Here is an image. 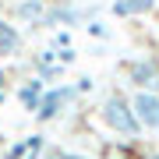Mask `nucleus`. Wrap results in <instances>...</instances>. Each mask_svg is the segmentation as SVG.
Wrapping results in <instances>:
<instances>
[{
	"mask_svg": "<svg viewBox=\"0 0 159 159\" xmlns=\"http://www.w3.org/2000/svg\"><path fill=\"white\" fill-rule=\"evenodd\" d=\"M53 53H57V64H60V67H67V64H74V57H78V53H74L71 46H64V50H53Z\"/></svg>",
	"mask_w": 159,
	"mask_h": 159,
	"instance_id": "nucleus-13",
	"label": "nucleus"
},
{
	"mask_svg": "<svg viewBox=\"0 0 159 159\" xmlns=\"http://www.w3.org/2000/svg\"><path fill=\"white\" fill-rule=\"evenodd\" d=\"M131 113H134L142 131L159 134V92H134L131 96Z\"/></svg>",
	"mask_w": 159,
	"mask_h": 159,
	"instance_id": "nucleus-4",
	"label": "nucleus"
},
{
	"mask_svg": "<svg viewBox=\"0 0 159 159\" xmlns=\"http://www.w3.org/2000/svg\"><path fill=\"white\" fill-rule=\"evenodd\" d=\"M89 32H92V35H99V39H106V35H110V29H106L102 21H92V25H89Z\"/></svg>",
	"mask_w": 159,
	"mask_h": 159,
	"instance_id": "nucleus-15",
	"label": "nucleus"
},
{
	"mask_svg": "<svg viewBox=\"0 0 159 159\" xmlns=\"http://www.w3.org/2000/svg\"><path fill=\"white\" fill-rule=\"evenodd\" d=\"M85 21V11H81L74 0H60V4H50V11H46V25L50 29H57V25H67V29H74V25Z\"/></svg>",
	"mask_w": 159,
	"mask_h": 159,
	"instance_id": "nucleus-5",
	"label": "nucleus"
},
{
	"mask_svg": "<svg viewBox=\"0 0 159 159\" xmlns=\"http://www.w3.org/2000/svg\"><path fill=\"white\" fill-rule=\"evenodd\" d=\"M32 78H39V81H53V78H64V67L57 64V53L53 50H39L32 57Z\"/></svg>",
	"mask_w": 159,
	"mask_h": 159,
	"instance_id": "nucleus-7",
	"label": "nucleus"
},
{
	"mask_svg": "<svg viewBox=\"0 0 159 159\" xmlns=\"http://www.w3.org/2000/svg\"><path fill=\"white\" fill-rule=\"evenodd\" d=\"M4 99H7V92H0V106H4Z\"/></svg>",
	"mask_w": 159,
	"mask_h": 159,
	"instance_id": "nucleus-18",
	"label": "nucleus"
},
{
	"mask_svg": "<svg viewBox=\"0 0 159 159\" xmlns=\"http://www.w3.org/2000/svg\"><path fill=\"white\" fill-rule=\"evenodd\" d=\"M78 102V92H74V85H53L43 92L39 106H35V120L39 124H50V120H60L67 110Z\"/></svg>",
	"mask_w": 159,
	"mask_h": 159,
	"instance_id": "nucleus-2",
	"label": "nucleus"
},
{
	"mask_svg": "<svg viewBox=\"0 0 159 159\" xmlns=\"http://www.w3.org/2000/svg\"><path fill=\"white\" fill-rule=\"evenodd\" d=\"M25 152H29V142H11V145H4V159H25Z\"/></svg>",
	"mask_w": 159,
	"mask_h": 159,
	"instance_id": "nucleus-12",
	"label": "nucleus"
},
{
	"mask_svg": "<svg viewBox=\"0 0 159 159\" xmlns=\"http://www.w3.org/2000/svg\"><path fill=\"white\" fill-rule=\"evenodd\" d=\"M39 159H92L89 152H71V148H57V145H46Z\"/></svg>",
	"mask_w": 159,
	"mask_h": 159,
	"instance_id": "nucleus-11",
	"label": "nucleus"
},
{
	"mask_svg": "<svg viewBox=\"0 0 159 159\" xmlns=\"http://www.w3.org/2000/svg\"><path fill=\"white\" fill-rule=\"evenodd\" d=\"M46 11H50L46 0H18V4H14V18L21 25H29V29L46 25Z\"/></svg>",
	"mask_w": 159,
	"mask_h": 159,
	"instance_id": "nucleus-6",
	"label": "nucleus"
},
{
	"mask_svg": "<svg viewBox=\"0 0 159 159\" xmlns=\"http://www.w3.org/2000/svg\"><path fill=\"white\" fill-rule=\"evenodd\" d=\"M0 145H7V142H4V134H0Z\"/></svg>",
	"mask_w": 159,
	"mask_h": 159,
	"instance_id": "nucleus-19",
	"label": "nucleus"
},
{
	"mask_svg": "<svg viewBox=\"0 0 159 159\" xmlns=\"http://www.w3.org/2000/svg\"><path fill=\"white\" fill-rule=\"evenodd\" d=\"M142 159H159V152H152V148H148V152H142Z\"/></svg>",
	"mask_w": 159,
	"mask_h": 159,
	"instance_id": "nucleus-17",
	"label": "nucleus"
},
{
	"mask_svg": "<svg viewBox=\"0 0 159 159\" xmlns=\"http://www.w3.org/2000/svg\"><path fill=\"white\" fill-rule=\"evenodd\" d=\"M110 11L117 18H138V14H152L156 0H110Z\"/></svg>",
	"mask_w": 159,
	"mask_h": 159,
	"instance_id": "nucleus-9",
	"label": "nucleus"
},
{
	"mask_svg": "<svg viewBox=\"0 0 159 159\" xmlns=\"http://www.w3.org/2000/svg\"><path fill=\"white\" fill-rule=\"evenodd\" d=\"M0 4H4V0H0Z\"/></svg>",
	"mask_w": 159,
	"mask_h": 159,
	"instance_id": "nucleus-20",
	"label": "nucleus"
},
{
	"mask_svg": "<svg viewBox=\"0 0 159 159\" xmlns=\"http://www.w3.org/2000/svg\"><path fill=\"white\" fill-rule=\"evenodd\" d=\"M124 71L138 92H159V60L156 57H134V60H127Z\"/></svg>",
	"mask_w": 159,
	"mask_h": 159,
	"instance_id": "nucleus-3",
	"label": "nucleus"
},
{
	"mask_svg": "<svg viewBox=\"0 0 159 159\" xmlns=\"http://www.w3.org/2000/svg\"><path fill=\"white\" fill-rule=\"evenodd\" d=\"M0 92H7V71L0 67Z\"/></svg>",
	"mask_w": 159,
	"mask_h": 159,
	"instance_id": "nucleus-16",
	"label": "nucleus"
},
{
	"mask_svg": "<svg viewBox=\"0 0 159 159\" xmlns=\"http://www.w3.org/2000/svg\"><path fill=\"white\" fill-rule=\"evenodd\" d=\"M43 92H46V81H39V78H29V81H25L21 89H18V102H21V110L35 113V106H39Z\"/></svg>",
	"mask_w": 159,
	"mask_h": 159,
	"instance_id": "nucleus-10",
	"label": "nucleus"
},
{
	"mask_svg": "<svg viewBox=\"0 0 159 159\" xmlns=\"http://www.w3.org/2000/svg\"><path fill=\"white\" fill-rule=\"evenodd\" d=\"M99 120L113 131L117 138H124V142H138V134H142V127H138L134 113H131V96H124L120 89H113L106 99H102Z\"/></svg>",
	"mask_w": 159,
	"mask_h": 159,
	"instance_id": "nucleus-1",
	"label": "nucleus"
},
{
	"mask_svg": "<svg viewBox=\"0 0 159 159\" xmlns=\"http://www.w3.org/2000/svg\"><path fill=\"white\" fill-rule=\"evenodd\" d=\"M64 46H71V32H67V29L53 35V50H64Z\"/></svg>",
	"mask_w": 159,
	"mask_h": 159,
	"instance_id": "nucleus-14",
	"label": "nucleus"
},
{
	"mask_svg": "<svg viewBox=\"0 0 159 159\" xmlns=\"http://www.w3.org/2000/svg\"><path fill=\"white\" fill-rule=\"evenodd\" d=\"M18 53H21V32H18V25L0 18V60H11Z\"/></svg>",
	"mask_w": 159,
	"mask_h": 159,
	"instance_id": "nucleus-8",
	"label": "nucleus"
}]
</instances>
